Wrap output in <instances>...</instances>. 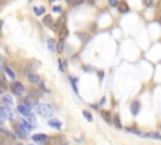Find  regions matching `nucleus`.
Returning a JSON list of instances; mask_svg holds the SVG:
<instances>
[{
  "mask_svg": "<svg viewBox=\"0 0 161 145\" xmlns=\"http://www.w3.org/2000/svg\"><path fill=\"white\" fill-rule=\"evenodd\" d=\"M35 109H37V112L40 116H43V117H49L54 112V107L52 105H49V103H38V106Z\"/></svg>",
  "mask_w": 161,
  "mask_h": 145,
  "instance_id": "obj_1",
  "label": "nucleus"
},
{
  "mask_svg": "<svg viewBox=\"0 0 161 145\" xmlns=\"http://www.w3.org/2000/svg\"><path fill=\"white\" fill-rule=\"evenodd\" d=\"M10 88H11L13 93H15L17 96H21V95L25 92V87L20 83V82H17V81H14L10 85Z\"/></svg>",
  "mask_w": 161,
  "mask_h": 145,
  "instance_id": "obj_2",
  "label": "nucleus"
},
{
  "mask_svg": "<svg viewBox=\"0 0 161 145\" xmlns=\"http://www.w3.org/2000/svg\"><path fill=\"white\" fill-rule=\"evenodd\" d=\"M23 105L28 106L29 109H31V107H37L38 106V97L34 96V95H28V96L24 99Z\"/></svg>",
  "mask_w": 161,
  "mask_h": 145,
  "instance_id": "obj_3",
  "label": "nucleus"
},
{
  "mask_svg": "<svg viewBox=\"0 0 161 145\" xmlns=\"http://www.w3.org/2000/svg\"><path fill=\"white\" fill-rule=\"evenodd\" d=\"M14 130H15V135H18L19 138H21V139H27L28 138V132L29 131H27L19 124H14Z\"/></svg>",
  "mask_w": 161,
  "mask_h": 145,
  "instance_id": "obj_4",
  "label": "nucleus"
},
{
  "mask_svg": "<svg viewBox=\"0 0 161 145\" xmlns=\"http://www.w3.org/2000/svg\"><path fill=\"white\" fill-rule=\"evenodd\" d=\"M17 110H18L19 113H21V115L25 116L27 119L31 115V110H30L28 106H25V105H19V106L17 107Z\"/></svg>",
  "mask_w": 161,
  "mask_h": 145,
  "instance_id": "obj_5",
  "label": "nucleus"
},
{
  "mask_svg": "<svg viewBox=\"0 0 161 145\" xmlns=\"http://www.w3.org/2000/svg\"><path fill=\"white\" fill-rule=\"evenodd\" d=\"M140 107H141V103H140V101H134V102L131 103V106H130V110H131V113L134 116H136L138 111H140Z\"/></svg>",
  "mask_w": 161,
  "mask_h": 145,
  "instance_id": "obj_6",
  "label": "nucleus"
},
{
  "mask_svg": "<svg viewBox=\"0 0 161 145\" xmlns=\"http://www.w3.org/2000/svg\"><path fill=\"white\" fill-rule=\"evenodd\" d=\"M64 20H65V15H62V17L57 20L55 25L53 27V32H59V29H62V28L64 27Z\"/></svg>",
  "mask_w": 161,
  "mask_h": 145,
  "instance_id": "obj_7",
  "label": "nucleus"
},
{
  "mask_svg": "<svg viewBox=\"0 0 161 145\" xmlns=\"http://www.w3.org/2000/svg\"><path fill=\"white\" fill-rule=\"evenodd\" d=\"M31 139H33L35 143L43 144L44 141L48 140V136H47V135H44V134H35V135H33V136H31Z\"/></svg>",
  "mask_w": 161,
  "mask_h": 145,
  "instance_id": "obj_8",
  "label": "nucleus"
},
{
  "mask_svg": "<svg viewBox=\"0 0 161 145\" xmlns=\"http://www.w3.org/2000/svg\"><path fill=\"white\" fill-rule=\"evenodd\" d=\"M3 103H4V106L6 107H13V97L10 96V95H8V93H5V95H3Z\"/></svg>",
  "mask_w": 161,
  "mask_h": 145,
  "instance_id": "obj_9",
  "label": "nucleus"
},
{
  "mask_svg": "<svg viewBox=\"0 0 161 145\" xmlns=\"http://www.w3.org/2000/svg\"><path fill=\"white\" fill-rule=\"evenodd\" d=\"M48 125L50 126V128H53V129H57V130L62 129V122L59 121V120H57V119L49 120V121H48Z\"/></svg>",
  "mask_w": 161,
  "mask_h": 145,
  "instance_id": "obj_10",
  "label": "nucleus"
},
{
  "mask_svg": "<svg viewBox=\"0 0 161 145\" xmlns=\"http://www.w3.org/2000/svg\"><path fill=\"white\" fill-rule=\"evenodd\" d=\"M118 10L120 13H128L130 11V6H128V4L126 1H121V3H118Z\"/></svg>",
  "mask_w": 161,
  "mask_h": 145,
  "instance_id": "obj_11",
  "label": "nucleus"
},
{
  "mask_svg": "<svg viewBox=\"0 0 161 145\" xmlns=\"http://www.w3.org/2000/svg\"><path fill=\"white\" fill-rule=\"evenodd\" d=\"M101 116H102V119L105 120L107 124H111L112 122V116H111V113H110V111H105V110H102V111H101Z\"/></svg>",
  "mask_w": 161,
  "mask_h": 145,
  "instance_id": "obj_12",
  "label": "nucleus"
},
{
  "mask_svg": "<svg viewBox=\"0 0 161 145\" xmlns=\"http://www.w3.org/2000/svg\"><path fill=\"white\" fill-rule=\"evenodd\" d=\"M28 80H29V82H31V83H40V77L38 76L37 73H30L28 75Z\"/></svg>",
  "mask_w": 161,
  "mask_h": 145,
  "instance_id": "obj_13",
  "label": "nucleus"
},
{
  "mask_svg": "<svg viewBox=\"0 0 161 145\" xmlns=\"http://www.w3.org/2000/svg\"><path fill=\"white\" fill-rule=\"evenodd\" d=\"M142 138H150V139H157V140H161V135L160 134H157V132H146V134H144L142 132V135H141Z\"/></svg>",
  "mask_w": 161,
  "mask_h": 145,
  "instance_id": "obj_14",
  "label": "nucleus"
},
{
  "mask_svg": "<svg viewBox=\"0 0 161 145\" xmlns=\"http://www.w3.org/2000/svg\"><path fill=\"white\" fill-rule=\"evenodd\" d=\"M18 124L20 125L21 128H24V129H25V130H27V131H30L31 129H33V126H31V125H30L29 122H28V121H27V120H25V119H21L20 121L18 122Z\"/></svg>",
  "mask_w": 161,
  "mask_h": 145,
  "instance_id": "obj_15",
  "label": "nucleus"
},
{
  "mask_svg": "<svg viewBox=\"0 0 161 145\" xmlns=\"http://www.w3.org/2000/svg\"><path fill=\"white\" fill-rule=\"evenodd\" d=\"M52 23H53V18L52 15H45V17L43 18V24L45 25V27H52Z\"/></svg>",
  "mask_w": 161,
  "mask_h": 145,
  "instance_id": "obj_16",
  "label": "nucleus"
},
{
  "mask_svg": "<svg viewBox=\"0 0 161 145\" xmlns=\"http://www.w3.org/2000/svg\"><path fill=\"white\" fill-rule=\"evenodd\" d=\"M112 122L115 124V126H116L117 129H121V128H122V124H121V120H120V115H118V113H116V115L113 116Z\"/></svg>",
  "mask_w": 161,
  "mask_h": 145,
  "instance_id": "obj_17",
  "label": "nucleus"
},
{
  "mask_svg": "<svg viewBox=\"0 0 161 145\" xmlns=\"http://www.w3.org/2000/svg\"><path fill=\"white\" fill-rule=\"evenodd\" d=\"M4 71H5V73L11 78V80H14V78H15V73L13 72V69H11L10 67H9V66H6V64L4 66Z\"/></svg>",
  "mask_w": 161,
  "mask_h": 145,
  "instance_id": "obj_18",
  "label": "nucleus"
},
{
  "mask_svg": "<svg viewBox=\"0 0 161 145\" xmlns=\"http://www.w3.org/2000/svg\"><path fill=\"white\" fill-rule=\"evenodd\" d=\"M67 36H68V28L64 25V27H63L62 29L59 30V38H61V39L63 40L64 38H67Z\"/></svg>",
  "mask_w": 161,
  "mask_h": 145,
  "instance_id": "obj_19",
  "label": "nucleus"
},
{
  "mask_svg": "<svg viewBox=\"0 0 161 145\" xmlns=\"http://www.w3.org/2000/svg\"><path fill=\"white\" fill-rule=\"evenodd\" d=\"M48 48H49V50H52V52L55 50V40L53 39V38H49L48 39Z\"/></svg>",
  "mask_w": 161,
  "mask_h": 145,
  "instance_id": "obj_20",
  "label": "nucleus"
},
{
  "mask_svg": "<svg viewBox=\"0 0 161 145\" xmlns=\"http://www.w3.org/2000/svg\"><path fill=\"white\" fill-rule=\"evenodd\" d=\"M63 50H64V40H62V39H59V42L57 43V52H59V53H62Z\"/></svg>",
  "mask_w": 161,
  "mask_h": 145,
  "instance_id": "obj_21",
  "label": "nucleus"
},
{
  "mask_svg": "<svg viewBox=\"0 0 161 145\" xmlns=\"http://www.w3.org/2000/svg\"><path fill=\"white\" fill-rule=\"evenodd\" d=\"M82 113H83V116L87 119V121H88V122H92V121H93V116L91 115V112H90V111L84 110V111H82Z\"/></svg>",
  "mask_w": 161,
  "mask_h": 145,
  "instance_id": "obj_22",
  "label": "nucleus"
},
{
  "mask_svg": "<svg viewBox=\"0 0 161 145\" xmlns=\"http://www.w3.org/2000/svg\"><path fill=\"white\" fill-rule=\"evenodd\" d=\"M27 121L29 122V124H30L31 126H33V128H34V126H37V120H35V116H34L33 113H31V115L29 116V117L27 119Z\"/></svg>",
  "mask_w": 161,
  "mask_h": 145,
  "instance_id": "obj_23",
  "label": "nucleus"
},
{
  "mask_svg": "<svg viewBox=\"0 0 161 145\" xmlns=\"http://www.w3.org/2000/svg\"><path fill=\"white\" fill-rule=\"evenodd\" d=\"M34 13L35 15H43L45 13V8L44 6H39V8H34Z\"/></svg>",
  "mask_w": 161,
  "mask_h": 145,
  "instance_id": "obj_24",
  "label": "nucleus"
},
{
  "mask_svg": "<svg viewBox=\"0 0 161 145\" xmlns=\"http://www.w3.org/2000/svg\"><path fill=\"white\" fill-rule=\"evenodd\" d=\"M77 78H73V77H71V83H72V86H73V90H74V92L78 95V86H77Z\"/></svg>",
  "mask_w": 161,
  "mask_h": 145,
  "instance_id": "obj_25",
  "label": "nucleus"
},
{
  "mask_svg": "<svg viewBox=\"0 0 161 145\" xmlns=\"http://www.w3.org/2000/svg\"><path fill=\"white\" fill-rule=\"evenodd\" d=\"M0 131H1V132H3V134H4V135H6V136L11 138V139H14L15 136H17V135H15V134H11V132H9L8 130H5V129H0Z\"/></svg>",
  "mask_w": 161,
  "mask_h": 145,
  "instance_id": "obj_26",
  "label": "nucleus"
},
{
  "mask_svg": "<svg viewBox=\"0 0 161 145\" xmlns=\"http://www.w3.org/2000/svg\"><path fill=\"white\" fill-rule=\"evenodd\" d=\"M62 6H59V5H57V6H53V11L54 13H62Z\"/></svg>",
  "mask_w": 161,
  "mask_h": 145,
  "instance_id": "obj_27",
  "label": "nucleus"
},
{
  "mask_svg": "<svg viewBox=\"0 0 161 145\" xmlns=\"http://www.w3.org/2000/svg\"><path fill=\"white\" fill-rule=\"evenodd\" d=\"M110 5L111 6H118V1L117 0H110Z\"/></svg>",
  "mask_w": 161,
  "mask_h": 145,
  "instance_id": "obj_28",
  "label": "nucleus"
},
{
  "mask_svg": "<svg viewBox=\"0 0 161 145\" xmlns=\"http://www.w3.org/2000/svg\"><path fill=\"white\" fill-rule=\"evenodd\" d=\"M58 66H59V71L64 72V68H63V64H62V59H59V61H58Z\"/></svg>",
  "mask_w": 161,
  "mask_h": 145,
  "instance_id": "obj_29",
  "label": "nucleus"
},
{
  "mask_svg": "<svg viewBox=\"0 0 161 145\" xmlns=\"http://www.w3.org/2000/svg\"><path fill=\"white\" fill-rule=\"evenodd\" d=\"M106 101H107V100H106V97H102V100H101V102H100V105H103V103H105V102H106Z\"/></svg>",
  "mask_w": 161,
  "mask_h": 145,
  "instance_id": "obj_30",
  "label": "nucleus"
},
{
  "mask_svg": "<svg viewBox=\"0 0 161 145\" xmlns=\"http://www.w3.org/2000/svg\"><path fill=\"white\" fill-rule=\"evenodd\" d=\"M144 4H145V5H147V6H151V5H152V3H151V1H145Z\"/></svg>",
  "mask_w": 161,
  "mask_h": 145,
  "instance_id": "obj_31",
  "label": "nucleus"
},
{
  "mask_svg": "<svg viewBox=\"0 0 161 145\" xmlns=\"http://www.w3.org/2000/svg\"><path fill=\"white\" fill-rule=\"evenodd\" d=\"M59 145H68V143L65 140H63V141H61V143H59Z\"/></svg>",
  "mask_w": 161,
  "mask_h": 145,
  "instance_id": "obj_32",
  "label": "nucleus"
},
{
  "mask_svg": "<svg viewBox=\"0 0 161 145\" xmlns=\"http://www.w3.org/2000/svg\"><path fill=\"white\" fill-rule=\"evenodd\" d=\"M4 122H5V120H4V119H3V117H1V116H0V125H1V124H4Z\"/></svg>",
  "mask_w": 161,
  "mask_h": 145,
  "instance_id": "obj_33",
  "label": "nucleus"
},
{
  "mask_svg": "<svg viewBox=\"0 0 161 145\" xmlns=\"http://www.w3.org/2000/svg\"><path fill=\"white\" fill-rule=\"evenodd\" d=\"M3 24H4V21L0 20V33H1V28H3Z\"/></svg>",
  "mask_w": 161,
  "mask_h": 145,
  "instance_id": "obj_34",
  "label": "nucleus"
},
{
  "mask_svg": "<svg viewBox=\"0 0 161 145\" xmlns=\"http://www.w3.org/2000/svg\"><path fill=\"white\" fill-rule=\"evenodd\" d=\"M0 145H9V144L5 143V141H3V140H0Z\"/></svg>",
  "mask_w": 161,
  "mask_h": 145,
  "instance_id": "obj_35",
  "label": "nucleus"
},
{
  "mask_svg": "<svg viewBox=\"0 0 161 145\" xmlns=\"http://www.w3.org/2000/svg\"><path fill=\"white\" fill-rule=\"evenodd\" d=\"M102 77H103V72H100V78L102 80Z\"/></svg>",
  "mask_w": 161,
  "mask_h": 145,
  "instance_id": "obj_36",
  "label": "nucleus"
},
{
  "mask_svg": "<svg viewBox=\"0 0 161 145\" xmlns=\"http://www.w3.org/2000/svg\"><path fill=\"white\" fill-rule=\"evenodd\" d=\"M0 61H1V56H0Z\"/></svg>",
  "mask_w": 161,
  "mask_h": 145,
  "instance_id": "obj_37",
  "label": "nucleus"
},
{
  "mask_svg": "<svg viewBox=\"0 0 161 145\" xmlns=\"http://www.w3.org/2000/svg\"><path fill=\"white\" fill-rule=\"evenodd\" d=\"M160 130H161V125H160Z\"/></svg>",
  "mask_w": 161,
  "mask_h": 145,
  "instance_id": "obj_38",
  "label": "nucleus"
},
{
  "mask_svg": "<svg viewBox=\"0 0 161 145\" xmlns=\"http://www.w3.org/2000/svg\"><path fill=\"white\" fill-rule=\"evenodd\" d=\"M29 145H33V144H29Z\"/></svg>",
  "mask_w": 161,
  "mask_h": 145,
  "instance_id": "obj_39",
  "label": "nucleus"
},
{
  "mask_svg": "<svg viewBox=\"0 0 161 145\" xmlns=\"http://www.w3.org/2000/svg\"><path fill=\"white\" fill-rule=\"evenodd\" d=\"M18 145H20V144H18Z\"/></svg>",
  "mask_w": 161,
  "mask_h": 145,
  "instance_id": "obj_40",
  "label": "nucleus"
}]
</instances>
